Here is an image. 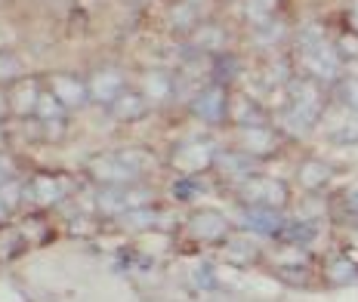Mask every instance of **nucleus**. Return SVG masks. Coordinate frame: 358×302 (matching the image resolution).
I'll return each instance as SVG.
<instances>
[{
  "label": "nucleus",
  "mask_w": 358,
  "mask_h": 302,
  "mask_svg": "<svg viewBox=\"0 0 358 302\" xmlns=\"http://www.w3.org/2000/svg\"><path fill=\"white\" fill-rule=\"evenodd\" d=\"M346 99H349V102H352L355 108H358V83H352V87L346 90Z\"/></svg>",
  "instance_id": "obj_1"
}]
</instances>
